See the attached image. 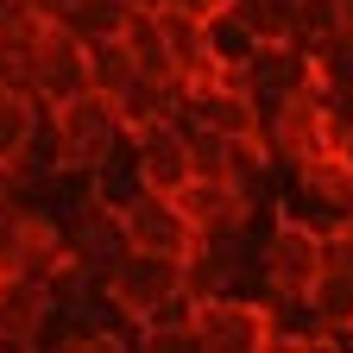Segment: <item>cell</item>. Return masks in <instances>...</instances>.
<instances>
[{
  "label": "cell",
  "instance_id": "8fae6325",
  "mask_svg": "<svg viewBox=\"0 0 353 353\" xmlns=\"http://www.w3.org/2000/svg\"><path fill=\"white\" fill-rule=\"evenodd\" d=\"M51 309H57V290L26 284V278H0V353H32Z\"/></svg>",
  "mask_w": 353,
  "mask_h": 353
},
{
  "label": "cell",
  "instance_id": "2e32d148",
  "mask_svg": "<svg viewBox=\"0 0 353 353\" xmlns=\"http://www.w3.org/2000/svg\"><path fill=\"white\" fill-rule=\"evenodd\" d=\"M132 353H202V347H196V328H190V316H170V322H152V328H139Z\"/></svg>",
  "mask_w": 353,
  "mask_h": 353
},
{
  "label": "cell",
  "instance_id": "5b68a950",
  "mask_svg": "<svg viewBox=\"0 0 353 353\" xmlns=\"http://www.w3.org/2000/svg\"><path fill=\"white\" fill-rule=\"evenodd\" d=\"M32 95L44 101V114L76 101V95H95V76H88V44L70 26H38L32 32Z\"/></svg>",
  "mask_w": 353,
  "mask_h": 353
},
{
  "label": "cell",
  "instance_id": "7c38bea8",
  "mask_svg": "<svg viewBox=\"0 0 353 353\" xmlns=\"http://www.w3.org/2000/svg\"><path fill=\"white\" fill-rule=\"evenodd\" d=\"M202 44H208V63H214V76H240L259 51H265V38H259V26L240 13V7H214L208 19H202Z\"/></svg>",
  "mask_w": 353,
  "mask_h": 353
},
{
  "label": "cell",
  "instance_id": "44dd1931",
  "mask_svg": "<svg viewBox=\"0 0 353 353\" xmlns=\"http://www.w3.org/2000/svg\"><path fill=\"white\" fill-rule=\"evenodd\" d=\"M0 95H7V88H0Z\"/></svg>",
  "mask_w": 353,
  "mask_h": 353
},
{
  "label": "cell",
  "instance_id": "52a82bcc",
  "mask_svg": "<svg viewBox=\"0 0 353 353\" xmlns=\"http://www.w3.org/2000/svg\"><path fill=\"white\" fill-rule=\"evenodd\" d=\"M190 328L202 353H265L272 341V309L246 296H202L190 309Z\"/></svg>",
  "mask_w": 353,
  "mask_h": 353
},
{
  "label": "cell",
  "instance_id": "7a4b0ae2",
  "mask_svg": "<svg viewBox=\"0 0 353 353\" xmlns=\"http://www.w3.org/2000/svg\"><path fill=\"white\" fill-rule=\"evenodd\" d=\"M44 139H51V164L57 170H76V176H95L132 132L120 120V108L108 95H76L63 108L44 114Z\"/></svg>",
  "mask_w": 353,
  "mask_h": 353
},
{
  "label": "cell",
  "instance_id": "8992f818",
  "mask_svg": "<svg viewBox=\"0 0 353 353\" xmlns=\"http://www.w3.org/2000/svg\"><path fill=\"white\" fill-rule=\"evenodd\" d=\"M120 234H126V252H145V259H176L190 265L196 259V228L183 221V208H176L170 196L158 190H139L126 208H120Z\"/></svg>",
  "mask_w": 353,
  "mask_h": 353
},
{
  "label": "cell",
  "instance_id": "ffe728a7",
  "mask_svg": "<svg viewBox=\"0 0 353 353\" xmlns=\"http://www.w3.org/2000/svg\"><path fill=\"white\" fill-rule=\"evenodd\" d=\"M120 7H152V0H120Z\"/></svg>",
  "mask_w": 353,
  "mask_h": 353
},
{
  "label": "cell",
  "instance_id": "ac0fdd59",
  "mask_svg": "<svg viewBox=\"0 0 353 353\" xmlns=\"http://www.w3.org/2000/svg\"><path fill=\"white\" fill-rule=\"evenodd\" d=\"M76 7H82V0H32V13H38L44 26H70Z\"/></svg>",
  "mask_w": 353,
  "mask_h": 353
},
{
  "label": "cell",
  "instance_id": "277c9868",
  "mask_svg": "<svg viewBox=\"0 0 353 353\" xmlns=\"http://www.w3.org/2000/svg\"><path fill=\"white\" fill-rule=\"evenodd\" d=\"M259 272H265V284H272L278 303H303L309 309L316 284L328 278L322 234L309 228V221H296V214H278L272 221V240H265V252H259Z\"/></svg>",
  "mask_w": 353,
  "mask_h": 353
},
{
  "label": "cell",
  "instance_id": "9c48e42d",
  "mask_svg": "<svg viewBox=\"0 0 353 353\" xmlns=\"http://www.w3.org/2000/svg\"><path fill=\"white\" fill-rule=\"evenodd\" d=\"M170 202L183 208V221L196 228V240H228V234L246 228V214H252V190L214 183V176H190V183L176 190Z\"/></svg>",
  "mask_w": 353,
  "mask_h": 353
},
{
  "label": "cell",
  "instance_id": "4fadbf2b",
  "mask_svg": "<svg viewBox=\"0 0 353 353\" xmlns=\"http://www.w3.org/2000/svg\"><path fill=\"white\" fill-rule=\"evenodd\" d=\"M120 44L132 51V63H139V76H145V82L183 88V76H176V57H170V38H164V26H158V13H152V7H139V13L126 19Z\"/></svg>",
  "mask_w": 353,
  "mask_h": 353
},
{
  "label": "cell",
  "instance_id": "3957f363",
  "mask_svg": "<svg viewBox=\"0 0 353 353\" xmlns=\"http://www.w3.org/2000/svg\"><path fill=\"white\" fill-rule=\"evenodd\" d=\"M76 272V252H70V228L38 208H19L13 228L0 234V278H26V284H44L57 290L63 278Z\"/></svg>",
  "mask_w": 353,
  "mask_h": 353
},
{
  "label": "cell",
  "instance_id": "d6986e66",
  "mask_svg": "<svg viewBox=\"0 0 353 353\" xmlns=\"http://www.w3.org/2000/svg\"><path fill=\"white\" fill-rule=\"evenodd\" d=\"M303 353H347V341L328 334V328H309V347H303Z\"/></svg>",
  "mask_w": 353,
  "mask_h": 353
},
{
  "label": "cell",
  "instance_id": "e0dca14e",
  "mask_svg": "<svg viewBox=\"0 0 353 353\" xmlns=\"http://www.w3.org/2000/svg\"><path fill=\"white\" fill-rule=\"evenodd\" d=\"M63 353H132V347H126V341H120L114 328H88V334H76V341H70Z\"/></svg>",
  "mask_w": 353,
  "mask_h": 353
},
{
  "label": "cell",
  "instance_id": "6da1fadb",
  "mask_svg": "<svg viewBox=\"0 0 353 353\" xmlns=\"http://www.w3.org/2000/svg\"><path fill=\"white\" fill-rule=\"evenodd\" d=\"M101 296L120 309L132 328H152L170 316H190L196 296H190V265L176 259H145V252H126L114 272L101 278Z\"/></svg>",
  "mask_w": 353,
  "mask_h": 353
},
{
  "label": "cell",
  "instance_id": "5bb4252c",
  "mask_svg": "<svg viewBox=\"0 0 353 353\" xmlns=\"http://www.w3.org/2000/svg\"><path fill=\"white\" fill-rule=\"evenodd\" d=\"M38 139H44V101L26 95V88H7V95H0V170L32 158Z\"/></svg>",
  "mask_w": 353,
  "mask_h": 353
},
{
  "label": "cell",
  "instance_id": "30bf717a",
  "mask_svg": "<svg viewBox=\"0 0 353 353\" xmlns=\"http://www.w3.org/2000/svg\"><path fill=\"white\" fill-rule=\"evenodd\" d=\"M132 164H139V183L158 196H176L196 176L190 164V126L183 120H158L145 132H132Z\"/></svg>",
  "mask_w": 353,
  "mask_h": 353
},
{
  "label": "cell",
  "instance_id": "ba28073f",
  "mask_svg": "<svg viewBox=\"0 0 353 353\" xmlns=\"http://www.w3.org/2000/svg\"><path fill=\"white\" fill-rule=\"evenodd\" d=\"M183 120L221 139H265V108L246 95L234 76H208V82H183Z\"/></svg>",
  "mask_w": 353,
  "mask_h": 353
},
{
  "label": "cell",
  "instance_id": "9a60e30c",
  "mask_svg": "<svg viewBox=\"0 0 353 353\" xmlns=\"http://www.w3.org/2000/svg\"><path fill=\"white\" fill-rule=\"evenodd\" d=\"M88 76H95V95L120 101L126 88L139 82V63H132V51L120 38H108V44H88Z\"/></svg>",
  "mask_w": 353,
  "mask_h": 353
}]
</instances>
